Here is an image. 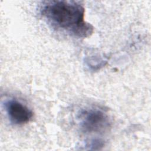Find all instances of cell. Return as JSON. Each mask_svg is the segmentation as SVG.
<instances>
[{"instance_id":"3957f363","label":"cell","mask_w":151,"mask_h":151,"mask_svg":"<svg viewBox=\"0 0 151 151\" xmlns=\"http://www.w3.org/2000/svg\"><path fill=\"white\" fill-rule=\"evenodd\" d=\"M5 107L10 122L17 125L28 123L33 117L32 111L17 100H10L5 103Z\"/></svg>"},{"instance_id":"7a4b0ae2","label":"cell","mask_w":151,"mask_h":151,"mask_svg":"<svg viewBox=\"0 0 151 151\" xmlns=\"http://www.w3.org/2000/svg\"><path fill=\"white\" fill-rule=\"evenodd\" d=\"M80 126L88 133L104 132L110 126L107 115L97 109H90L83 111L80 114Z\"/></svg>"},{"instance_id":"6da1fadb","label":"cell","mask_w":151,"mask_h":151,"mask_svg":"<svg viewBox=\"0 0 151 151\" xmlns=\"http://www.w3.org/2000/svg\"><path fill=\"white\" fill-rule=\"evenodd\" d=\"M85 9L76 1H48L41 9V15L57 30L78 38H86L93 32V27L84 20Z\"/></svg>"}]
</instances>
